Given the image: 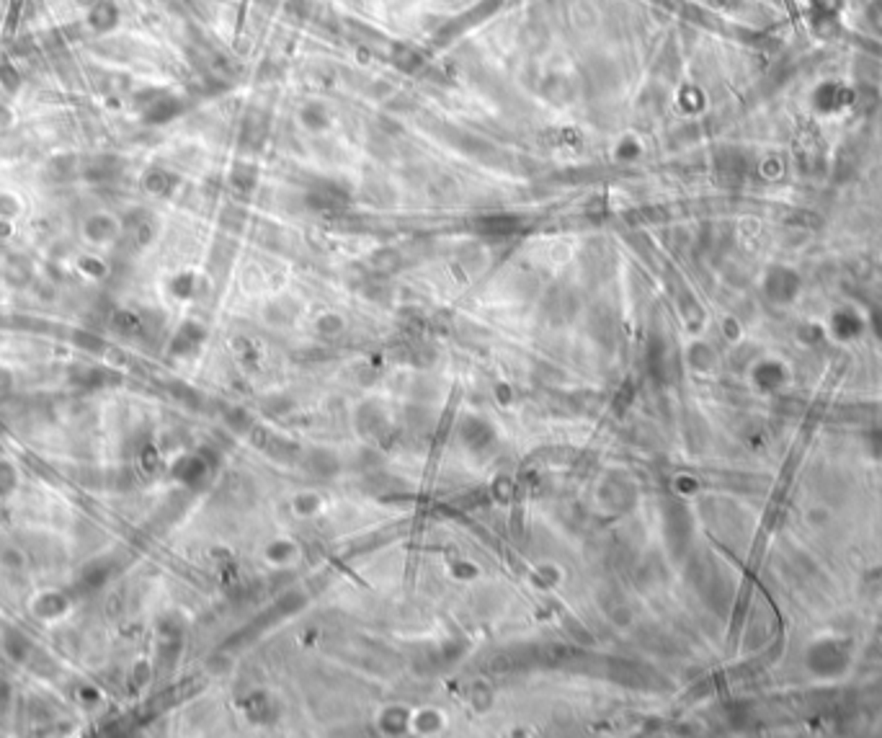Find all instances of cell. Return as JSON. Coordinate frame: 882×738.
I'll use <instances>...</instances> for the list:
<instances>
[{"mask_svg":"<svg viewBox=\"0 0 882 738\" xmlns=\"http://www.w3.org/2000/svg\"><path fill=\"white\" fill-rule=\"evenodd\" d=\"M178 109H181V106H178V101L168 99V96H165V99H155L153 103L145 109V119L150 121V124H160V121H168V119L176 117Z\"/></svg>","mask_w":882,"mask_h":738,"instance_id":"obj_3","label":"cell"},{"mask_svg":"<svg viewBox=\"0 0 882 738\" xmlns=\"http://www.w3.org/2000/svg\"><path fill=\"white\" fill-rule=\"evenodd\" d=\"M85 233H88L93 240H103V237H109L111 233H114V225H111L109 217H93V219H88Z\"/></svg>","mask_w":882,"mask_h":738,"instance_id":"obj_5","label":"cell"},{"mask_svg":"<svg viewBox=\"0 0 882 738\" xmlns=\"http://www.w3.org/2000/svg\"><path fill=\"white\" fill-rule=\"evenodd\" d=\"M88 21H91V26L96 28V31L106 34V31H111V28L119 24V8L111 0H96L91 6Z\"/></svg>","mask_w":882,"mask_h":738,"instance_id":"obj_1","label":"cell"},{"mask_svg":"<svg viewBox=\"0 0 882 738\" xmlns=\"http://www.w3.org/2000/svg\"><path fill=\"white\" fill-rule=\"evenodd\" d=\"M75 171H78V168H75V160L73 158H57L55 163H52V174L57 176V178H70V176H75Z\"/></svg>","mask_w":882,"mask_h":738,"instance_id":"obj_7","label":"cell"},{"mask_svg":"<svg viewBox=\"0 0 882 738\" xmlns=\"http://www.w3.org/2000/svg\"><path fill=\"white\" fill-rule=\"evenodd\" d=\"M0 85H3L8 93H16L19 91V85H21L19 70H16L8 60H3V62H0Z\"/></svg>","mask_w":882,"mask_h":738,"instance_id":"obj_4","label":"cell"},{"mask_svg":"<svg viewBox=\"0 0 882 738\" xmlns=\"http://www.w3.org/2000/svg\"><path fill=\"white\" fill-rule=\"evenodd\" d=\"M8 119H10V111L0 103V127H3V124H8Z\"/></svg>","mask_w":882,"mask_h":738,"instance_id":"obj_12","label":"cell"},{"mask_svg":"<svg viewBox=\"0 0 882 738\" xmlns=\"http://www.w3.org/2000/svg\"><path fill=\"white\" fill-rule=\"evenodd\" d=\"M13 480H16V478H13V470H10V465L0 462V496H6V493L13 491V485H16Z\"/></svg>","mask_w":882,"mask_h":738,"instance_id":"obj_9","label":"cell"},{"mask_svg":"<svg viewBox=\"0 0 882 738\" xmlns=\"http://www.w3.org/2000/svg\"><path fill=\"white\" fill-rule=\"evenodd\" d=\"M75 341L85 349H93V351H101V349H103V341L96 338V336H91V333H75Z\"/></svg>","mask_w":882,"mask_h":738,"instance_id":"obj_10","label":"cell"},{"mask_svg":"<svg viewBox=\"0 0 882 738\" xmlns=\"http://www.w3.org/2000/svg\"><path fill=\"white\" fill-rule=\"evenodd\" d=\"M10 385H13V380H10V374L6 372V369H0V398H3V395H6V392L10 390Z\"/></svg>","mask_w":882,"mask_h":738,"instance_id":"obj_11","label":"cell"},{"mask_svg":"<svg viewBox=\"0 0 882 738\" xmlns=\"http://www.w3.org/2000/svg\"><path fill=\"white\" fill-rule=\"evenodd\" d=\"M119 174H121V163L111 156L96 158V160H91V163L85 165V176H88L91 181H111V178H117Z\"/></svg>","mask_w":882,"mask_h":738,"instance_id":"obj_2","label":"cell"},{"mask_svg":"<svg viewBox=\"0 0 882 738\" xmlns=\"http://www.w3.org/2000/svg\"><path fill=\"white\" fill-rule=\"evenodd\" d=\"M6 646H8L10 653H13L16 658H21V661L26 658V653H31V643H28V640L24 638L21 632H16V630H10V632H8V640H6Z\"/></svg>","mask_w":882,"mask_h":738,"instance_id":"obj_6","label":"cell"},{"mask_svg":"<svg viewBox=\"0 0 882 738\" xmlns=\"http://www.w3.org/2000/svg\"><path fill=\"white\" fill-rule=\"evenodd\" d=\"M145 186H147V189H150V192H153V194H163V192H165V186H168V176H165L163 171H153V174H147Z\"/></svg>","mask_w":882,"mask_h":738,"instance_id":"obj_8","label":"cell"}]
</instances>
